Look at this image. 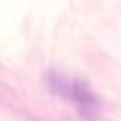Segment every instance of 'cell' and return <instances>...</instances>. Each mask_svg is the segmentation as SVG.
<instances>
[{
  "instance_id": "1",
  "label": "cell",
  "mask_w": 121,
  "mask_h": 121,
  "mask_svg": "<svg viewBox=\"0 0 121 121\" xmlns=\"http://www.w3.org/2000/svg\"><path fill=\"white\" fill-rule=\"evenodd\" d=\"M47 85L54 94L63 96V99H69L76 110L81 112L83 119H90L94 121L101 112V101L94 92L90 90L85 81H78V78H67L63 74H56V72H49L47 74Z\"/></svg>"
}]
</instances>
